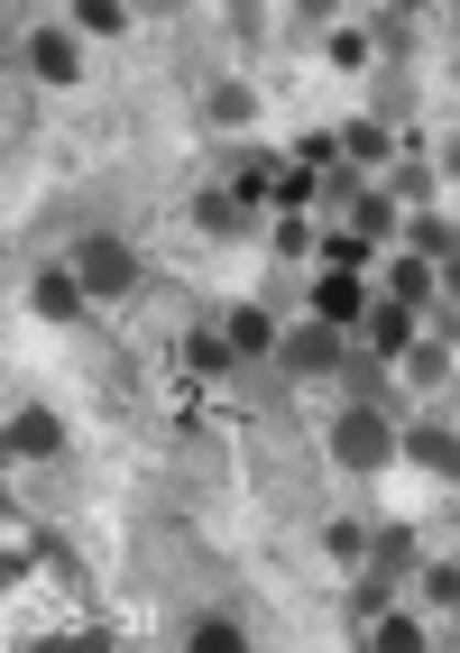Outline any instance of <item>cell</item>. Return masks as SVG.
Returning <instances> with one entry per match:
<instances>
[{"mask_svg": "<svg viewBox=\"0 0 460 653\" xmlns=\"http://www.w3.org/2000/svg\"><path fill=\"white\" fill-rule=\"evenodd\" d=\"M377 451H387V433H377L369 414H350V424H341V460H360V469H369Z\"/></svg>", "mask_w": 460, "mask_h": 653, "instance_id": "cell-1", "label": "cell"}, {"mask_svg": "<svg viewBox=\"0 0 460 653\" xmlns=\"http://www.w3.org/2000/svg\"><path fill=\"white\" fill-rule=\"evenodd\" d=\"M84 276H92V285H120V276H130V258H120V249H92Z\"/></svg>", "mask_w": 460, "mask_h": 653, "instance_id": "cell-3", "label": "cell"}, {"mask_svg": "<svg viewBox=\"0 0 460 653\" xmlns=\"http://www.w3.org/2000/svg\"><path fill=\"white\" fill-rule=\"evenodd\" d=\"M10 442H19V451H56V424H46V414H29V424H10Z\"/></svg>", "mask_w": 460, "mask_h": 653, "instance_id": "cell-2", "label": "cell"}]
</instances>
